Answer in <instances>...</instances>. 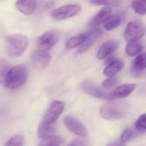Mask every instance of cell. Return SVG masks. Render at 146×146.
Masks as SVG:
<instances>
[{"instance_id":"9c48e42d","label":"cell","mask_w":146,"mask_h":146,"mask_svg":"<svg viewBox=\"0 0 146 146\" xmlns=\"http://www.w3.org/2000/svg\"><path fill=\"white\" fill-rule=\"evenodd\" d=\"M51 57L46 51L35 50L31 54V60L34 67L38 70L46 68L51 62Z\"/></svg>"},{"instance_id":"cb8c5ba5","label":"cell","mask_w":146,"mask_h":146,"mask_svg":"<svg viewBox=\"0 0 146 146\" xmlns=\"http://www.w3.org/2000/svg\"><path fill=\"white\" fill-rule=\"evenodd\" d=\"M10 66L6 60H1L0 61V81L2 85L5 86L6 77L10 70Z\"/></svg>"},{"instance_id":"30bf717a","label":"cell","mask_w":146,"mask_h":146,"mask_svg":"<svg viewBox=\"0 0 146 146\" xmlns=\"http://www.w3.org/2000/svg\"><path fill=\"white\" fill-rule=\"evenodd\" d=\"M64 123L66 128L76 135L84 137L88 134L85 125L72 116H66L64 118Z\"/></svg>"},{"instance_id":"ac0fdd59","label":"cell","mask_w":146,"mask_h":146,"mask_svg":"<svg viewBox=\"0 0 146 146\" xmlns=\"http://www.w3.org/2000/svg\"><path fill=\"white\" fill-rule=\"evenodd\" d=\"M55 129V124H48L42 121L38 127L37 135L42 139L52 135Z\"/></svg>"},{"instance_id":"83f0119b","label":"cell","mask_w":146,"mask_h":146,"mask_svg":"<svg viewBox=\"0 0 146 146\" xmlns=\"http://www.w3.org/2000/svg\"><path fill=\"white\" fill-rule=\"evenodd\" d=\"M133 132L132 131L129 129H126L125 130L120 137V142L122 143L128 142L133 136Z\"/></svg>"},{"instance_id":"484cf974","label":"cell","mask_w":146,"mask_h":146,"mask_svg":"<svg viewBox=\"0 0 146 146\" xmlns=\"http://www.w3.org/2000/svg\"><path fill=\"white\" fill-rule=\"evenodd\" d=\"M135 127L138 131H146V113L142 114L137 119Z\"/></svg>"},{"instance_id":"8fae6325","label":"cell","mask_w":146,"mask_h":146,"mask_svg":"<svg viewBox=\"0 0 146 146\" xmlns=\"http://www.w3.org/2000/svg\"><path fill=\"white\" fill-rule=\"evenodd\" d=\"M131 75L135 77H143L146 74V52L137 56L131 68Z\"/></svg>"},{"instance_id":"52a82bcc","label":"cell","mask_w":146,"mask_h":146,"mask_svg":"<svg viewBox=\"0 0 146 146\" xmlns=\"http://www.w3.org/2000/svg\"><path fill=\"white\" fill-rule=\"evenodd\" d=\"M146 29L141 24L130 23L127 25L124 33V38L127 41H137L145 35Z\"/></svg>"},{"instance_id":"603a6c76","label":"cell","mask_w":146,"mask_h":146,"mask_svg":"<svg viewBox=\"0 0 146 146\" xmlns=\"http://www.w3.org/2000/svg\"><path fill=\"white\" fill-rule=\"evenodd\" d=\"M131 5L136 13L141 16L146 15V0H133Z\"/></svg>"},{"instance_id":"f546056e","label":"cell","mask_w":146,"mask_h":146,"mask_svg":"<svg viewBox=\"0 0 146 146\" xmlns=\"http://www.w3.org/2000/svg\"><path fill=\"white\" fill-rule=\"evenodd\" d=\"M109 0H89L90 4L93 5H106L108 4Z\"/></svg>"},{"instance_id":"5bb4252c","label":"cell","mask_w":146,"mask_h":146,"mask_svg":"<svg viewBox=\"0 0 146 146\" xmlns=\"http://www.w3.org/2000/svg\"><path fill=\"white\" fill-rule=\"evenodd\" d=\"M16 6L23 14L30 15L33 13L35 10L36 0H17Z\"/></svg>"},{"instance_id":"4fadbf2b","label":"cell","mask_w":146,"mask_h":146,"mask_svg":"<svg viewBox=\"0 0 146 146\" xmlns=\"http://www.w3.org/2000/svg\"><path fill=\"white\" fill-rule=\"evenodd\" d=\"M135 88L133 84H126L119 85L113 92L110 94V100L125 98L129 96Z\"/></svg>"},{"instance_id":"277c9868","label":"cell","mask_w":146,"mask_h":146,"mask_svg":"<svg viewBox=\"0 0 146 146\" xmlns=\"http://www.w3.org/2000/svg\"><path fill=\"white\" fill-rule=\"evenodd\" d=\"M81 11V6L78 4L67 5L53 10L51 17L56 20H63L77 15Z\"/></svg>"},{"instance_id":"7a4b0ae2","label":"cell","mask_w":146,"mask_h":146,"mask_svg":"<svg viewBox=\"0 0 146 146\" xmlns=\"http://www.w3.org/2000/svg\"><path fill=\"white\" fill-rule=\"evenodd\" d=\"M7 52L12 57H17L23 54L29 45L28 38L21 34H14L6 38Z\"/></svg>"},{"instance_id":"f1b7e54d","label":"cell","mask_w":146,"mask_h":146,"mask_svg":"<svg viewBox=\"0 0 146 146\" xmlns=\"http://www.w3.org/2000/svg\"><path fill=\"white\" fill-rule=\"evenodd\" d=\"M86 145V141L80 138L74 139L68 144L69 146H85Z\"/></svg>"},{"instance_id":"3957f363","label":"cell","mask_w":146,"mask_h":146,"mask_svg":"<svg viewBox=\"0 0 146 146\" xmlns=\"http://www.w3.org/2000/svg\"><path fill=\"white\" fill-rule=\"evenodd\" d=\"M60 33L58 30H51L42 35L37 40L36 45L39 49L49 51L60 39Z\"/></svg>"},{"instance_id":"ba28073f","label":"cell","mask_w":146,"mask_h":146,"mask_svg":"<svg viewBox=\"0 0 146 146\" xmlns=\"http://www.w3.org/2000/svg\"><path fill=\"white\" fill-rule=\"evenodd\" d=\"M81 88L84 93L94 98L101 100H110V94L104 92L91 81H84L81 84Z\"/></svg>"},{"instance_id":"8992f818","label":"cell","mask_w":146,"mask_h":146,"mask_svg":"<svg viewBox=\"0 0 146 146\" xmlns=\"http://www.w3.org/2000/svg\"><path fill=\"white\" fill-rule=\"evenodd\" d=\"M64 102L54 101L49 106L42 121L48 124H55L64 111Z\"/></svg>"},{"instance_id":"4316f807","label":"cell","mask_w":146,"mask_h":146,"mask_svg":"<svg viewBox=\"0 0 146 146\" xmlns=\"http://www.w3.org/2000/svg\"><path fill=\"white\" fill-rule=\"evenodd\" d=\"M118 78L115 76L109 77L103 81L102 86L104 88L108 89L115 86L118 82Z\"/></svg>"},{"instance_id":"7c38bea8","label":"cell","mask_w":146,"mask_h":146,"mask_svg":"<svg viewBox=\"0 0 146 146\" xmlns=\"http://www.w3.org/2000/svg\"><path fill=\"white\" fill-rule=\"evenodd\" d=\"M86 33L87 38L84 42L79 46L78 50V53H83L88 50L93 46L95 41L102 35V32L100 28L94 27Z\"/></svg>"},{"instance_id":"5b68a950","label":"cell","mask_w":146,"mask_h":146,"mask_svg":"<svg viewBox=\"0 0 146 146\" xmlns=\"http://www.w3.org/2000/svg\"><path fill=\"white\" fill-rule=\"evenodd\" d=\"M101 117L108 120H115L122 118L124 116L123 109L119 105L108 104L101 107L100 110Z\"/></svg>"},{"instance_id":"2e32d148","label":"cell","mask_w":146,"mask_h":146,"mask_svg":"<svg viewBox=\"0 0 146 146\" xmlns=\"http://www.w3.org/2000/svg\"><path fill=\"white\" fill-rule=\"evenodd\" d=\"M111 11L110 6H107L103 7L91 20L89 25L92 27H96L97 25L103 23L110 17Z\"/></svg>"},{"instance_id":"e0dca14e","label":"cell","mask_w":146,"mask_h":146,"mask_svg":"<svg viewBox=\"0 0 146 146\" xmlns=\"http://www.w3.org/2000/svg\"><path fill=\"white\" fill-rule=\"evenodd\" d=\"M123 61L119 60L114 58L113 60L107 64L106 67L104 69L103 73L108 77L114 76L121 70L123 66Z\"/></svg>"},{"instance_id":"44dd1931","label":"cell","mask_w":146,"mask_h":146,"mask_svg":"<svg viewBox=\"0 0 146 146\" xmlns=\"http://www.w3.org/2000/svg\"><path fill=\"white\" fill-rule=\"evenodd\" d=\"M143 48V45L137 41L130 42L125 48V52L129 56H135L141 52Z\"/></svg>"},{"instance_id":"d4e9b609","label":"cell","mask_w":146,"mask_h":146,"mask_svg":"<svg viewBox=\"0 0 146 146\" xmlns=\"http://www.w3.org/2000/svg\"><path fill=\"white\" fill-rule=\"evenodd\" d=\"M24 144V138L22 135H14L7 142V146H23Z\"/></svg>"},{"instance_id":"6da1fadb","label":"cell","mask_w":146,"mask_h":146,"mask_svg":"<svg viewBox=\"0 0 146 146\" xmlns=\"http://www.w3.org/2000/svg\"><path fill=\"white\" fill-rule=\"evenodd\" d=\"M28 78V70L25 66H17L11 68L5 80V86L11 90L22 87Z\"/></svg>"},{"instance_id":"9a60e30c","label":"cell","mask_w":146,"mask_h":146,"mask_svg":"<svg viewBox=\"0 0 146 146\" xmlns=\"http://www.w3.org/2000/svg\"><path fill=\"white\" fill-rule=\"evenodd\" d=\"M118 43L114 40H110L104 43L100 47L97 53V58L102 60L113 52L117 47Z\"/></svg>"},{"instance_id":"ffe728a7","label":"cell","mask_w":146,"mask_h":146,"mask_svg":"<svg viewBox=\"0 0 146 146\" xmlns=\"http://www.w3.org/2000/svg\"><path fill=\"white\" fill-rule=\"evenodd\" d=\"M64 140L62 137L58 136H48L42 139L39 145L40 146H60L64 143Z\"/></svg>"},{"instance_id":"7402d4cb","label":"cell","mask_w":146,"mask_h":146,"mask_svg":"<svg viewBox=\"0 0 146 146\" xmlns=\"http://www.w3.org/2000/svg\"><path fill=\"white\" fill-rule=\"evenodd\" d=\"M87 34H82L77 36H73L70 38L66 42V46L67 48H74L81 46L86 40Z\"/></svg>"},{"instance_id":"d6986e66","label":"cell","mask_w":146,"mask_h":146,"mask_svg":"<svg viewBox=\"0 0 146 146\" xmlns=\"http://www.w3.org/2000/svg\"><path fill=\"white\" fill-rule=\"evenodd\" d=\"M121 23V17L117 14L110 16L103 23V27L108 31L113 30L119 26Z\"/></svg>"},{"instance_id":"4dcf8cb0","label":"cell","mask_w":146,"mask_h":146,"mask_svg":"<svg viewBox=\"0 0 146 146\" xmlns=\"http://www.w3.org/2000/svg\"><path fill=\"white\" fill-rule=\"evenodd\" d=\"M54 2L53 1H51V2L48 3V4H47L46 5V8H50L51 6H52L54 5Z\"/></svg>"}]
</instances>
